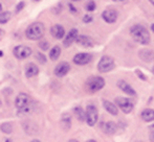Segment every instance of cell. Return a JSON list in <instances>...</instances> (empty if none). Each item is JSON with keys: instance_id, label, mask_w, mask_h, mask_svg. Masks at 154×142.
<instances>
[{"instance_id": "obj_20", "label": "cell", "mask_w": 154, "mask_h": 142, "mask_svg": "<svg viewBox=\"0 0 154 142\" xmlns=\"http://www.w3.org/2000/svg\"><path fill=\"white\" fill-rule=\"evenodd\" d=\"M60 55H61V48H60V46L56 45L51 48V52H49V58H51V61H57L59 59Z\"/></svg>"}, {"instance_id": "obj_30", "label": "cell", "mask_w": 154, "mask_h": 142, "mask_svg": "<svg viewBox=\"0 0 154 142\" xmlns=\"http://www.w3.org/2000/svg\"><path fill=\"white\" fill-rule=\"evenodd\" d=\"M151 140H152V142H154V132L152 133V135H151Z\"/></svg>"}, {"instance_id": "obj_26", "label": "cell", "mask_w": 154, "mask_h": 142, "mask_svg": "<svg viewBox=\"0 0 154 142\" xmlns=\"http://www.w3.org/2000/svg\"><path fill=\"white\" fill-rule=\"evenodd\" d=\"M36 55H37V59L39 60V62H40V63H42V64L46 63V58H45L44 55H42V53L38 52V53H36Z\"/></svg>"}, {"instance_id": "obj_7", "label": "cell", "mask_w": 154, "mask_h": 142, "mask_svg": "<svg viewBox=\"0 0 154 142\" xmlns=\"http://www.w3.org/2000/svg\"><path fill=\"white\" fill-rule=\"evenodd\" d=\"M116 107H119L124 113L128 114L133 110V102L129 99V98L126 97H116Z\"/></svg>"}, {"instance_id": "obj_19", "label": "cell", "mask_w": 154, "mask_h": 142, "mask_svg": "<svg viewBox=\"0 0 154 142\" xmlns=\"http://www.w3.org/2000/svg\"><path fill=\"white\" fill-rule=\"evenodd\" d=\"M142 118L143 120L147 122H150V121H153L154 120V110L153 109H146L142 112Z\"/></svg>"}, {"instance_id": "obj_27", "label": "cell", "mask_w": 154, "mask_h": 142, "mask_svg": "<svg viewBox=\"0 0 154 142\" xmlns=\"http://www.w3.org/2000/svg\"><path fill=\"white\" fill-rule=\"evenodd\" d=\"M92 15H85L84 16V18H83V21L85 23H89V22H91L92 21Z\"/></svg>"}, {"instance_id": "obj_16", "label": "cell", "mask_w": 154, "mask_h": 142, "mask_svg": "<svg viewBox=\"0 0 154 142\" xmlns=\"http://www.w3.org/2000/svg\"><path fill=\"white\" fill-rule=\"evenodd\" d=\"M39 73V68L37 65H35L34 63H29L25 67V75L26 77H32L36 76Z\"/></svg>"}, {"instance_id": "obj_40", "label": "cell", "mask_w": 154, "mask_h": 142, "mask_svg": "<svg viewBox=\"0 0 154 142\" xmlns=\"http://www.w3.org/2000/svg\"><path fill=\"white\" fill-rule=\"evenodd\" d=\"M6 142H12V141H11V140H6Z\"/></svg>"}, {"instance_id": "obj_39", "label": "cell", "mask_w": 154, "mask_h": 142, "mask_svg": "<svg viewBox=\"0 0 154 142\" xmlns=\"http://www.w3.org/2000/svg\"><path fill=\"white\" fill-rule=\"evenodd\" d=\"M152 71H153V74H154V66H153V69H152Z\"/></svg>"}, {"instance_id": "obj_17", "label": "cell", "mask_w": 154, "mask_h": 142, "mask_svg": "<svg viewBox=\"0 0 154 142\" xmlns=\"http://www.w3.org/2000/svg\"><path fill=\"white\" fill-rule=\"evenodd\" d=\"M103 105H104V108H105L106 111H107L108 113H110L111 115H114V116L118 115L119 109H118V107H116V105L112 104V102H108V100H104Z\"/></svg>"}, {"instance_id": "obj_23", "label": "cell", "mask_w": 154, "mask_h": 142, "mask_svg": "<svg viewBox=\"0 0 154 142\" xmlns=\"http://www.w3.org/2000/svg\"><path fill=\"white\" fill-rule=\"evenodd\" d=\"M1 131L5 134H11L13 132V126L11 123H3L1 126Z\"/></svg>"}, {"instance_id": "obj_29", "label": "cell", "mask_w": 154, "mask_h": 142, "mask_svg": "<svg viewBox=\"0 0 154 142\" xmlns=\"http://www.w3.org/2000/svg\"><path fill=\"white\" fill-rule=\"evenodd\" d=\"M22 5H23V2H21V3H20V4H19V8H17V10H21V8H22V7H23V6H22Z\"/></svg>"}, {"instance_id": "obj_37", "label": "cell", "mask_w": 154, "mask_h": 142, "mask_svg": "<svg viewBox=\"0 0 154 142\" xmlns=\"http://www.w3.org/2000/svg\"><path fill=\"white\" fill-rule=\"evenodd\" d=\"M87 142H97V141H94V140H88Z\"/></svg>"}, {"instance_id": "obj_31", "label": "cell", "mask_w": 154, "mask_h": 142, "mask_svg": "<svg viewBox=\"0 0 154 142\" xmlns=\"http://www.w3.org/2000/svg\"><path fill=\"white\" fill-rule=\"evenodd\" d=\"M113 1H116V2H122V1H126V0H113Z\"/></svg>"}, {"instance_id": "obj_11", "label": "cell", "mask_w": 154, "mask_h": 142, "mask_svg": "<svg viewBox=\"0 0 154 142\" xmlns=\"http://www.w3.org/2000/svg\"><path fill=\"white\" fill-rule=\"evenodd\" d=\"M102 18L107 23H114L116 21V19H118V12L114 10H111V8L106 10L102 14Z\"/></svg>"}, {"instance_id": "obj_15", "label": "cell", "mask_w": 154, "mask_h": 142, "mask_svg": "<svg viewBox=\"0 0 154 142\" xmlns=\"http://www.w3.org/2000/svg\"><path fill=\"white\" fill-rule=\"evenodd\" d=\"M75 42L83 47H92L93 46L92 40L87 36H78L77 39H75Z\"/></svg>"}, {"instance_id": "obj_34", "label": "cell", "mask_w": 154, "mask_h": 142, "mask_svg": "<svg viewBox=\"0 0 154 142\" xmlns=\"http://www.w3.org/2000/svg\"><path fill=\"white\" fill-rule=\"evenodd\" d=\"M1 10H2V4L0 3V13H1Z\"/></svg>"}, {"instance_id": "obj_6", "label": "cell", "mask_w": 154, "mask_h": 142, "mask_svg": "<svg viewBox=\"0 0 154 142\" xmlns=\"http://www.w3.org/2000/svg\"><path fill=\"white\" fill-rule=\"evenodd\" d=\"M97 109L93 105H89L86 108V113H85V119L87 121V124L90 126H93L97 121Z\"/></svg>"}, {"instance_id": "obj_22", "label": "cell", "mask_w": 154, "mask_h": 142, "mask_svg": "<svg viewBox=\"0 0 154 142\" xmlns=\"http://www.w3.org/2000/svg\"><path fill=\"white\" fill-rule=\"evenodd\" d=\"M11 19L10 12H1L0 13V24H5Z\"/></svg>"}, {"instance_id": "obj_33", "label": "cell", "mask_w": 154, "mask_h": 142, "mask_svg": "<svg viewBox=\"0 0 154 142\" xmlns=\"http://www.w3.org/2000/svg\"><path fill=\"white\" fill-rule=\"evenodd\" d=\"M68 142H78L77 140H75V139H72V140H69Z\"/></svg>"}, {"instance_id": "obj_5", "label": "cell", "mask_w": 154, "mask_h": 142, "mask_svg": "<svg viewBox=\"0 0 154 142\" xmlns=\"http://www.w3.org/2000/svg\"><path fill=\"white\" fill-rule=\"evenodd\" d=\"M86 85H87V89L90 92H97L105 86V81L101 76H93L88 79Z\"/></svg>"}, {"instance_id": "obj_35", "label": "cell", "mask_w": 154, "mask_h": 142, "mask_svg": "<svg viewBox=\"0 0 154 142\" xmlns=\"http://www.w3.org/2000/svg\"><path fill=\"white\" fill-rule=\"evenodd\" d=\"M149 1H150V2H151V3H152V4H153V5H154V0H149Z\"/></svg>"}, {"instance_id": "obj_25", "label": "cell", "mask_w": 154, "mask_h": 142, "mask_svg": "<svg viewBox=\"0 0 154 142\" xmlns=\"http://www.w3.org/2000/svg\"><path fill=\"white\" fill-rule=\"evenodd\" d=\"M86 10H89V12H92V10H95V3H94V1H89L87 4H86Z\"/></svg>"}, {"instance_id": "obj_12", "label": "cell", "mask_w": 154, "mask_h": 142, "mask_svg": "<svg viewBox=\"0 0 154 142\" xmlns=\"http://www.w3.org/2000/svg\"><path fill=\"white\" fill-rule=\"evenodd\" d=\"M77 37H78V29H75V28L70 29V31H68V34H67V36L65 37V39H64V42H63L64 46L65 47L70 46V45L75 41Z\"/></svg>"}, {"instance_id": "obj_10", "label": "cell", "mask_w": 154, "mask_h": 142, "mask_svg": "<svg viewBox=\"0 0 154 142\" xmlns=\"http://www.w3.org/2000/svg\"><path fill=\"white\" fill-rule=\"evenodd\" d=\"M70 70V66L67 62H61L60 64H58L55 68V74L58 77H62L68 73V71Z\"/></svg>"}, {"instance_id": "obj_24", "label": "cell", "mask_w": 154, "mask_h": 142, "mask_svg": "<svg viewBox=\"0 0 154 142\" xmlns=\"http://www.w3.org/2000/svg\"><path fill=\"white\" fill-rule=\"evenodd\" d=\"M39 46H40V48L42 49V50H47V49H48V47H49V44H48V42H47V41L43 40V41H41V42L39 43Z\"/></svg>"}, {"instance_id": "obj_21", "label": "cell", "mask_w": 154, "mask_h": 142, "mask_svg": "<svg viewBox=\"0 0 154 142\" xmlns=\"http://www.w3.org/2000/svg\"><path fill=\"white\" fill-rule=\"evenodd\" d=\"M75 116H77V118L80 120V121H83V120H85V112L83 111V109H82L81 107L75 108Z\"/></svg>"}, {"instance_id": "obj_14", "label": "cell", "mask_w": 154, "mask_h": 142, "mask_svg": "<svg viewBox=\"0 0 154 142\" xmlns=\"http://www.w3.org/2000/svg\"><path fill=\"white\" fill-rule=\"evenodd\" d=\"M118 86L119 88H120L121 90H122L123 92H125L126 94H128V95H132L134 96L135 95V91H134V89L131 87V86L129 85L128 83H126L125 81H120L118 83Z\"/></svg>"}, {"instance_id": "obj_1", "label": "cell", "mask_w": 154, "mask_h": 142, "mask_svg": "<svg viewBox=\"0 0 154 142\" xmlns=\"http://www.w3.org/2000/svg\"><path fill=\"white\" fill-rule=\"evenodd\" d=\"M130 34L133 40L140 44L146 45L150 42V34L147 28L143 25H134L130 29Z\"/></svg>"}, {"instance_id": "obj_32", "label": "cell", "mask_w": 154, "mask_h": 142, "mask_svg": "<svg viewBox=\"0 0 154 142\" xmlns=\"http://www.w3.org/2000/svg\"><path fill=\"white\" fill-rule=\"evenodd\" d=\"M151 29H152V31H153V33H154V24H152V25H151Z\"/></svg>"}, {"instance_id": "obj_9", "label": "cell", "mask_w": 154, "mask_h": 142, "mask_svg": "<svg viewBox=\"0 0 154 142\" xmlns=\"http://www.w3.org/2000/svg\"><path fill=\"white\" fill-rule=\"evenodd\" d=\"M91 60H92V57L90 53L82 52V53H78V55H75V58H73V63L77 64V65H86V64L89 63Z\"/></svg>"}, {"instance_id": "obj_41", "label": "cell", "mask_w": 154, "mask_h": 142, "mask_svg": "<svg viewBox=\"0 0 154 142\" xmlns=\"http://www.w3.org/2000/svg\"><path fill=\"white\" fill-rule=\"evenodd\" d=\"M72 1H79V0H72Z\"/></svg>"}, {"instance_id": "obj_36", "label": "cell", "mask_w": 154, "mask_h": 142, "mask_svg": "<svg viewBox=\"0 0 154 142\" xmlns=\"http://www.w3.org/2000/svg\"><path fill=\"white\" fill-rule=\"evenodd\" d=\"M32 142H40V141H39V140H37V139H35V140H32Z\"/></svg>"}, {"instance_id": "obj_3", "label": "cell", "mask_w": 154, "mask_h": 142, "mask_svg": "<svg viewBox=\"0 0 154 142\" xmlns=\"http://www.w3.org/2000/svg\"><path fill=\"white\" fill-rule=\"evenodd\" d=\"M44 31H45V26L43 23L35 22L32 23L26 28L25 35H26V38L29 39V40H39V39H41L43 35H44Z\"/></svg>"}, {"instance_id": "obj_2", "label": "cell", "mask_w": 154, "mask_h": 142, "mask_svg": "<svg viewBox=\"0 0 154 142\" xmlns=\"http://www.w3.org/2000/svg\"><path fill=\"white\" fill-rule=\"evenodd\" d=\"M15 105H16L18 111L23 114L29 113L32 110V102L31 97L25 93H20L17 96L16 100H15Z\"/></svg>"}, {"instance_id": "obj_28", "label": "cell", "mask_w": 154, "mask_h": 142, "mask_svg": "<svg viewBox=\"0 0 154 142\" xmlns=\"http://www.w3.org/2000/svg\"><path fill=\"white\" fill-rule=\"evenodd\" d=\"M3 36H4V31L0 29V40H1V39L3 38Z\"/></svg>"}, {"instance_id": "obj_4", "label": "cell", "mask_w": 154, "mask_h": 142, "mask_svg": "<svg viewBox=\"0 0 154 142\" xmlns=\"http://www.w3.org/2000/svg\"><path fill=\"white\" fill-rule=\"evenodd\" d=\"M114 68V60L109 55H104L97 64V69L100 72H109Z\"/></svg>"}, {"instance_id": "obj_13", "label": "cell", "mask_w": 154, "mask_h": 142, "mask_svg": "<svg viewBox=\"0 0 154 142\" xmlns=\"http://www.w3.org/2000/svg\"><path fill=\"white\" fill-rule=\"evenodd\" d=\"M51 35L56 39H62L65 35V29L62 25L56 24L51 28Z\"/></svg>"}, {"instance_id": "obj_8", "label": "cell", "mask_w": 154, "mask_h": 142, "mask_svg": "<svg viewBox=\"0 0 154 142\" xmlns=\"http://www.w3.org/2000/svg\"><path fill=\"white\" fill-rule=\"evenodd\" d=\"M32 49L29 48V46H25V45H19V46H16L13 50V53H14L15 58L19 60H24L26 58H29V55H32Z\"/></svg>"}, {"instance_id": "obj_38", "label": "cell", "mask_w": 154, "mask_h": 142, "mask_svg": "<svg viewBox=\"0 0 154 142\" xmlns=\"http://www.w3.org/2000/svg\"><path fill=\"white\" fill-rule=\"evenodd\" d=\"M2 55H3V52H2V51H0V57H2Z\"/></svg>"}, {"instance_id": "obj_18", "label": "cell", "mask_w": 154, "mask_h": 142, "mask_svg": "<svg viewBox=\"0 0 154 142\" xmlns=\"http://www.w3.org/2000/svg\"><path fill=\"white\" fill-rule=\"evenodd\" d=\"M103 131H104V133H106V134H108V135L114 134L116 131V124L114 123L113 121L106 122L103 126Z\"/></svg>"}]
</instances>
